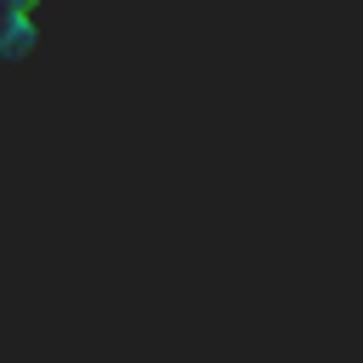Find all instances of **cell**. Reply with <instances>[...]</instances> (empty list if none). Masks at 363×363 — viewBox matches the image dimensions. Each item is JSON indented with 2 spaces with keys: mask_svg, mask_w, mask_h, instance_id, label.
Segmentation results:
<instances>
[{
  "mask_svg": "<svg viewBox=\"0 0 363 363\" xmlns=\"http://www.w3.org/2000/svg\"><path fill=\"white\" fill-rule=\"evenodd\" d=\"M28 6H17V0H6L0 6V62H17L23 51H28Z\"/></svg>",
  "mask_w": 363,
  "mask_h": 363,
  "instance_id": "cell-1",
  "label": "cell"
}]
</instances>
